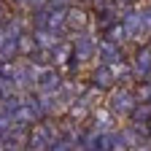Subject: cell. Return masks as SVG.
<instances>
[{"label":"cell","instance_id":"cell-1","mask_svg":"<svg viewBox=\"0 0 151 151\" xmlns=\"http://www.w3.org/2000/svg\"><path fill=\"white\" fill-rule=\"evenodd\" d=\"M73 62H78V65H94V62H100V57H97V38H94L92 27L81 30V32H73Z\"/></svg>","mask_w":151,"mask_h":151},{"label":"cell","instance_id":"cell-2","mask_svg":"<svg viewBox=\"0 0 151 151\" xmlns=\"http://www.w3.org/2000/svg\"><path fill=\"white\" fill-rule=\"evenodd\" d=\"M108 108L113 111V116H119V119H129V113L132 108H135L138 97H135V89L127 86V84H119V86H113L108 89Z\"/></svg>","mask_w":151,"mask_h":151},{"label":"cell","instance_id":"cell-3","mask_svg":"<svg viewBox=\"0 0 151 151\" xmlns=\"http://www.w3.org/2000/svg\"><path fill=\"white\" fill-rule=\"evenodd\" d=\"M122 24H124V30H127V41L129 43H138V46H143L146 41H148V27H146V19H143V11H140V3L138 6H132L124 16H122Z\"/></svg>","mask_w":151,"mask_h":151},{"label":"cell","instance_id":"cell-4","mask_svg":"<svg viewBox=\"0 0 151 151\" xmlns=\"http://www.w3.org/2000/svg\"><path fill=\"white\" fill-rule=\"evenodd\" d=\"M86 27H92V16H89V11L81 8L78 3L68 6V14H65V30L73 35V32H81V30H86Z\"/></svg>","mask_w":151,"mask_h":151},{"label":"cell","instance_id":"cell-5","mask_svg":"<svg viewBox=\"0 0 151 151\" xmlns=\"http://www.w3.org/2000/svg\"><path fill=\"white\" fill-rule=\"evenodd\" d=\"M129 68H132V73H135L138 81H143V78H148V76H151V49H148L146 43L138 46L135 54L129 57Z\"/></svg>","mask_w":151,"mask_h":151},{"label":"cell","instance_id":"cell-6","mask_svg":"<svg viewBox=\"0 0 151 151\" xmlns=\"http://www.w3.org/2000/svg\"><path fill=\"white\" fill-rule=\"evenodd\" d=\"M89 81H92L94 86H100L103 92H108V89H113V86L119 84L108 62H94V65H92V76H89Z\"/></svg>","mask_w":151,"mask_h":151},{"label":"cell","instance_id":"cell-7","mask_svg":"<svg viewBox=\"0 0 151 151\" xmlns=\"http://www.w3.org/2000/svg\"><path fill=\"white\" fill-rule=\"evenodd\" d=\"M97 57L100 62H113V60H124V46L116 41H108V38H97Z\"/></svg>","mask_w":151,"mask_h":151},{"label":"cell","instance_id":"cell-8","mask_svg":"<svg viewBox=\"0 0 151 151\" xmlns=\"http://www.w3.org/2000/svg\"><path fill=\"white\" fill-rule=\"evenodd\" d=\"M32 35H35L38 46H43V49H54L57 43L62 41V32L49 30V27H32Z\"/></svg>","mask_w":151,"mask_h":151},{"label":"cell","instance_id":"cell-9","mask_svg":"<svg viewBox=\"0 0 151 151\" xmlns=\"http://www.w3.org/2000/svg\"><path fill=\"white\" fill-rule=\"evenodd\" d=\"M51 54H54V65H57V68H65V65L73 60V41H70V38H68V41L62 38V41L51 49Z\"/></svg>","mask_w":151,"mask_h":151},{"label":"cell","instance_id":"cell-10","mask_svg":"<svg viewBox=\"0 0 151 151\" xmlns=\"http://www.w3.org/2000/svg\"><path fill=\"white\" fill-rule=\"evenodd\" d=\"M16 46H19V57H32V51L38 49V41H35L32 30H24L22 35H19L16 38Z\"/></svg>","mask_w":151,"mask_h":151},{"label":"cell","instance_id":"cell-11","mask_svg":"<svg viewBox=\"0 0 151 151\" xmlns=\"http://www.w3.org/2000/svg\"><path fill=\"white\" fill-rule=\"evenodd\" d=\"M103 35L108 38V41L122 43V46H124V43H129V41H127V30H124V24H122V19H119V22H113L108 30H103Z\"/></svg>","mask_w":151,"mask_h":151},{"label":"cell","instance_id":"cell-12","mask_svg":"<svg viewBox=\"0 0 151 151\" xmlns=\"http://www.w3.org/2000/svg\"><path fill=\"white\" fill-rule=\"evenodd\" d=\"M148 116H151V103H135L129 122H148Z\"/></svg>","mask_w":151,"mask_h":151},{"label":"cell","instance_id":"cell-13","mask_svg":"<svg viewBox=\"0 0 151 151\" xmlns=\"http://www.w3.org/2000/svg\"><path fill=\"white\" fill-rule=\"evenodd\" d=\"M140 11H143V19H146V27H148V32H151V3H148V6H140Z\"/></svg>","mask_w":151,"mask_h":151},{"label":"cell","instance_id":"cell-14","mask_svg":"<svg viewBox=\"0 0 151 151\" xmlns=\"http://www.w3.org/2000/svg\"><path fill=\"white\" fill-rule=\"evenodd\" d=\"M8 19V6H6V0H0V24H3Z\"/></svg>","mask_w":151,"mask_h":151},{"label":"cell","instance_id":"cell-15","mask_svg":"<svg viewBox=\"0 0 151 151\" xmlns=\"http://www.w3.org/2000/svg\"><path fill=\"white\" fill-rule=\"evenodd\" d=\"M124 3H129V6H138V3H140V0H124Z\"/></svg>","mask_w":151,"mask_h":151},{"label":"cell","instance_id":"cell-16","mask_svg":"<svg viewBox=\"0 0 151 151\" xmlns=\"http://www.w3.org/2000/svg\"><path fill=\"white\" fill-rule=\"evenodd\" d=\"M76 3H92V0H76Z\"/></svg>","mask_w":151,"mask_h":151},{"label":"cell","instance_id":"cell-17","mask_svg":"<svg viewBox=\"0 0 151 151\" xmlns=\"http://www.w3.org/2000/svg\"><path fill=\"white\" fill-rule=\"evenodd\" d=\"M148 129H151V116H148Z\"/></svg>","mask_w":151,"mask_h":151},{"label":"cell","instance_id":"cell-18","mask_svg":"<svg viewBox=\"0 0 151 151\" xmlns=\"http://www.w3.org/2000/svg\"><path fill=\"white\" fill-rule=\"evenodd\" d=\"M0 100H3V92H0Z\"/></svg>","mask_w":151,"mask_h":151},{"label":"cell","instance_id":"cell-19","mask_svg":"<svg viewBox=\"0 0 151 151\" xmlns=\"http://www.w3.org/2000/svg\"><path fill=\"white\" fill-rule=\"evenodd\" d=\"M148 3H151V0H148Z\"/></svg>","mask_w":151,"mask_h":151},{"label":"cell","instance_id":"cell-20","mask_svg":"<svg viewBox=\"0 0 151 151\" xmlns=\"http://www.w3.org/2000/svg\"><path fill=\"white\" fill-rule=\"evenodd\" d=\"M0 62H3V60H0Z\"/></svg>","mask_w":151,"mask_h":151}]
</instances>
